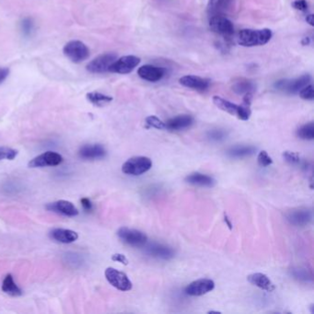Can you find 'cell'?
Returning a JSON list of instances; mask_svg holds the SVG:
<instances>
[{
    "label": "cell",
    "mask_w": 314,
    "mask_h": 314,
    "mask_svg": "<svg viewBox=\"0 0 314 314\" xmlns=\"http://www.w3.org/2000/svg\"><path fill=\"white\" fill-rule=\"evenodd\" d=\"M273 36L270 29H243L238 33V44L244 47H262L267 45Z\"/></svg>",
    "instance_id": "cell-1"
},
{
    "label": "cell",
    "mask_w": 314,
    "mask_h": 314,
    "mask_svg": "<svg viewBox=\"0 0 314 314\" xmlns=\"http://www.w3.org/2000/svg\"><path fill=\"white\" fill-rule=\"evenodd\" d=\"M152 167V161L148 157H130L122 166V172L127 175L139 176L146 173Z\"/></svg>",
    "instance_id": "cell-2"
},
{
    "label": "cell",
    "mask_w": 314,
    "mask_h": 314,
    "mask_svg": "<svg viewBox=\"0 0 314 314\" xmlns=\"http://www.w3.org/2000/svg\"><path fill=\"white\" fill-rule=\"evenodd\" d=\"M312 77L309 74L302 75L293 79H280L274 84L275 89L286 94H296L300 92L305 86L311 83Z\"/></svg>",
    "instance_id": "cell-3"
},
{
    "label": "cell",
    "mask_w": 314,
    "mask_h": 314,
    "mask_svg": "<svg viewBox=\"0 0 314 314\" xmlns=\"http://www.w3.org/2000/svg\"><path fill=\"white\" fill-rule=\"evenodd\" d=\"M209 27L213 32L220 35L227 42L231 40L235 32V28L231 20L223 15H213L209 18Z\"/></svg>",
    "instance_id": "cell-4"
},
{
    "label": "cell",
    "mask_w": 314,
    "mask_h": 314,
    "mask_svg": "<svg viewBox=\"0 0 314 314\" xmlns=\"http://www.w3.org/2000/svg\"><path fill=\"white\" fill-rule=\"evenodd\" d=\"M65 56L74 63H81L90 56V49L80 41H70L63 49Z\"/></svg>",
    "instance_id": "cell-5"
},
{
    "label": "cell",
    "mask_w": 314,
    "mask_h": 314,
    "mask_svg": "<svg viewBox=\"0 0 314 314\" xmlns=\"http://www.w3.org/2000/svg\"><path fill=\"white\" fill-rule=\"evenodd\" d=\"M117 236L123 242L133 247H143L148 242V236L144 232L126 227L120 228L117 231Z\"/></svg>",
    "instance_id": "cell-6"
},
{
    "label": "cell",
    "mask_w": 314,
    "mask_h": 314,
    "mask_svg": "<svg viewBox=\"0 0 314 314\" xmlns=\"http://www.w3.org/2000/svg\"><path fill=\"white\" fill-rule=\"evenodd\" d=\"M105 277L111 286L120 291H129L133 285L126 274L115 268L108 267L105 270Z\"/></svg>",
    "instance_id": "cell-7"
},
{
    "label": "cell",
    "mask_w": 314,
    "mask_h": 314,
    "mask_svg": "<svg viewBox=\"0 0 314 314\" xmlns=\"http://www.w3.org/2000/svg\"><path fill=\"white\" fill-rule=\"evenodd\" d=\"M117 59V55L114 53H105L91 61L88 65L87 69L93 74H102L109 71V68L111 64Z\"/></svg>",
    "instance_id": "cell-8"
},
{
    "label": "cell",
    "mask_w": 314,
    "mask_h": 314,
    "mask_svg": "<svg viewBox=\"0 0 314 314\" xmlns=\"http://www.w3.org/2000/svg\"><path fill=\"white\" fill-rule=\"evenodd\" d=\"M140 63V58L136 56H125L116 59L111 64L109 72L116 74H128Z\"/></svg>",
    "instance_id": "cell-9"
},
{
    "label": "cell",
    "mask_w": 314,
    "mask_h": 314,
    "mask_svg": "<svg viewBox=\"0 0 314 314\" xmlns=\"http://www.w3.org/2000/svg\"><path fill=\"white\" fill-rule=\"evenodd\" d=\"M64 160V157L55 151H47L37 157H33L28 163L30 168H44V167H55L60 165Z\"/></svg>",
    "instance_id": "cell-10"
},
{
    "label": "cell",
    "mask_w": 314,
    "mask_h": 314,
    "mask_svg": "<svg viewBox=\"0 0 314 314\" xmlns=\"http://www.w3.org/2000/svg\"><path fill=\"white\" fill-rule=\"evenodd\" d=\"M215 288V283L211 279L202 278L195 280L194 282L190 283L185 288V294L193 297H199L208 292H211Z\"/></svg>",
    "instance_id": "cell-11"
},
{
    "label": "cell",
    "mask_w": 314,
    "mask_h": 314,
    "mask_svg": "<svg viewBox=\"0 0 314 314\" xmlns=\"http://www.w3.org/2000/svg\"><path fill=\"white\" fill-rule=\"evenodd\" d=\"M138 75L146 81L157 82L165 77L166 69L156 65H144L139 67Z\"/></svg>",
    "instance_id": "cell-12"
},
{
    "label": "cell",
    "mask_w": 314,
    "mask_h": 314,
    "mask_svg": "<svg viewBox=\"0 0 314 314\" xmlns=\"http://www.w3.org/2000/svg\"><path fill=\"white\" fill-rule=\"evenodd\" d=\"M107 151L101 144H87L78 150V156L85 160H96L106 157Z\"/></svg>",
    "instance_id": "cell-13"
},
{
    "label": "cell",
    "mask_w": 314,
    "mask_h": 314,
    "mask_svg": "<svg viewBox=\"0 0 314 314\" xmlns=\"http://www.w3.org/2000/svg\"><path fill=\"white\" fill-rule=\"evenodd\" d=\"M46 207L48 211L63 215L65 217H76L79 213L74 204L66 200H58L56 202L47 204Z\"/></svg>",
    "instance_id": "cell-14"
},
{
    "label": "cell",
    "mask_w": 314,
    "mask_h": 314,
    "mask_svg": "<svg viewBox=\"0 0 314 314\" xmlns=\"http://www.w3.org/2000/svg\"><path fill=\"white\" fill-rule=\"evenodd\" d=\"M286 220L296 227H303L312 221L313 214L307 208L293 209L286 215Z\"/></svg>",
    "instance_id": "cell-15"
},
{
    "label": "cell",
    "mask_w": 314,
    "mask_h": 314,
    "mask_svg": "<svg viewBox=\"0 0 314 314\" xmlns=\"http://www.w3.org/2000/svg\"><path fill=\"white\" fill-rule=\"evenodd\" d=\"M179 82L184 87L198 92H205L210 86L209 79L204 78L198 76H194V75H187L182 77L179 79Z\"/></svg>",
    "instance_id": "cell-16"
},
{
    "label": "cell",
    "mask_w": 314,
    "mask_h": 314,
    "mask_svg": "<svg viewBox=\"0 0 314 314\" xmlns=\"http://www.w3.org/2000/svg\"><path fill=\"white\" fill-rule=\"evenodd\" d=\"M145 251L149 256H152L154 258L162 259V260H170L173 258L175 253L173 248L157 242L148 244L145 249Z\"/></svg>",
    "instance_id": "cell-17"
},
{
    "label": "cell",
    "mask_w": 314,
    "mask_h": 314,
    "mask_svg": "<svg viewBox=\"0 0 314 314\" xmlns=\"http://www.w3.org/2000/svg\"><path fill=\"white\" fill-rule=\"evenodd\" d=\"M193 124V116L189 114H181L167 121L165 123V129L170 131H180L190 127Z\"/></svg>",
    "instance_id": "cell-18"
},
{
    "label": "cell",
    "mask_w": 314,
    "mask_h": 314,
    "mask_svg": "<svg viewBox=\"0 0 314 314\" xmlns=\"http://www.w3.org/2000/svg\"><path fill=\"white\" fill-rule=\"evenodd\" d=\"M50 238L57 242L69 244L78 239V234L74 231L66 229H55L50 231Z\"/></svg>",
    "instance_id": "cell-19"
},
{
    "label": "cell",
    "mask_w": 314,
    "mask_h": 314,
    "mask_svg": "<svg viewBox=\"0 0 314 314\" xmlns=\"http://www.w3.org/2000/svg\"><path fill=\"white\" fill-rule=\"evenodd\" d=\"M247 280L251 285L257 286L259 288L266 290L267 292H272L273 290H275V285L269 279V277L265 274L262 273L251 274L247 277Z\"/></svg>",
    "instance_id": "cell-20"
},
{
    "label": "cell",
    "mask_w": 314,
    "mask_h": 314,
    "mask_svg": "<svg viewBox=\"0 0 314 314\" xmlns=\"http://www.w3.org/2000/svg\"><path fill=\"white\" fill-rule=\"evenodd\" d=\"M234 0H209L207 4V13L210 16L222 15L223 12L230 10Z\"/></svg>",
    "instance_id": "cell-21"
},
{
    "label": "cell",
    "mask_w": 314,
    "mask_h": 314,
    "mask_svg": "<svg viewBox=\"0 0 314 314\" xmlns=\"http://www.w3.org/2000/svg\"><path fill=\"white\" fill-rule=\"evenodd\" d=\"M185 181L191 185L204 186V187H212L216 184L215 180L211 176L203 174L200 173H194L185 178Z\"/></svg>",
    "instance_id": "cell-22"
},
{
    "label": "cell",
    "mask_w": 314,
    "mask_h": 314,
    "mask_svg": "<svg viewBox=\"0 0 314 314\" xmlns=\"http://www.w3.org/2000/svg\"><path fill=\"white\" fill-rule=\"evenodd\" d=\"M2 290L4 293L12 297H19L22 295V290L15 283L14 278L11 275H8L4 278L2 283Z\"/></svg>",
    "instance_id": "cell-23"
},
{
    "label": "cell",
    "mask_w": 314,
    "mask_h": 314,
    "mask_svg": "<svg viewBox=\"0 0 314 314\" xmlns=\"http://www.w3.org/2000/svg\"><path fill=\"white\" fill-rule=\"evenodd\" d=\"M256 151V148L252 146H236L230 148L227 152L228 156L232 158H242L249 157Z\"/></svg>",
    "instance_id": "cell-24"
},
{
    "label": "cell",
    "mask_w": 314,
    "mask_h": 314,
    "mask_svg": "<svg viewBox=\"0 0 314 314\" xmlns=\"http://www.w3.org/2000/svg\"><path fill=\"white\" fill-rule=\"evenodd\" d=\"M213 102L219 109H220L222 111H226V112L230 113L231 115H237L239 105L230 102L228 100H225V99H223L220 96H214L213 97Z\"/></svg>",
    "instance_id": "cell-25"
},
{
    "label": "cell",
    "mask_w": 314,
    "mask_h": 314,
    "mask_svg": "<svg viewBox=\"0 0 314 314\" xmlns=\"http://www.w3.org/2000/svg\"><path fill=\"white\" fill-rule=\"evenodd\" d=\"M256 87L255 84L251 80L241 79L232 85V91L239 95H244L247 93H253Z\"/></svg>",
    "instance_id": "cell-26"
},
{
    "label": "cell",
    "mask_w": 314,
    "mask_h": 314,
    "mask_svg": "<svg viewBox=\"0 0 314 314\" xmlns=\"http://www.w3.org/2000/svg\"><path fill=\"white\" fill-rule=\"evenodd\" d=\"M87 99L90 102H92L93 105L98 106V107H102L112 101V97L102 94L101 93L93 92L87 94Z\"/></svg>",
    "instance_id": "cell-27"
},
{
    "label": "cell",
    "mask_w": 314,
    "mask_h": 314,
    "mask_svg": "<svg viewBox=\"0 0 314 314\" xmlns=\"http://www.w3.org/2000/svg\"><path fill=\"white\" fill-rule=\"evenodd\" d=\"M297 136L304 140L314 139V124L313 122L305 124L297 130Z\"/></svg>",
    "instance_id": "cell-28"
},
{
    "label": "cell",
    "mask_w": 314,
    "mask_h": 314,
    "mask_svg": "<svg viewBox=\"0 0 314 314\" xmlns=\"http://www.w3.org/2000/svg\"><path fill=\"white\" fill-rule=\"evenodd\" d=\"M19 28H20L22 34L25 37H30L32 35V33L35 31V23L31 18L26 17V18L21 19V21L19 23Z\"/></svg>",
    "instance_id": "cell-29"
},
{
    "label": "cell",
    "mask_w": 314,
    "mask_h": 314,
    "mask_svg": "<svg viewBox=\"0 0 314 314\" xmlns=\"http://www.w3.org/2000/svg\"><path fill=\"white\" fill-rule=\"evenodd\" d=\"M18 156V151L9 147H0V160H13Z\"/></svg>",
    "instance_id": "cell-30"
},
{
    "label": "cell",
    "mask_w": 314,
    "mask_h": 314,
    "mask_svg": "<svg viewBox=\"0 0 314 314\" xmlns=\"http://www.w3.org/2000/svg\"><path fill=\"white\" fill-rule=\"evenodd\" d=\"M146 124L148 127L156 128V129H165V123L157 118V116L150 115L146 118Z\"/></svg>",
    "instance_id": "cell-31"
},
{
    "label": "cell",
    "mask_w": 314,
    "mask_h": 314,
    "mask_svg": "<svg viewBox=\"0 0 314 314\" xmlns=\"http://www.w3.org/2000/svg\"><path fill=\"white\" fill-rule=\"evenodd\" d=\"M299 97L306 101H313L314 99V89L313 84H308L299 92Z\"/></svg>",
    "instance_id": "cell-32"
},
{
    "label": "cell",
    "mask_w": 314,
    "mask_h": 314,
    "mask_svg": "<svg viewBox=\"0 0 314 314\" xmlns=\"http://www.w3.org/2000/svg\"><path fill=\"white\" fill-rule=\"evenodd\" d=\"M207 138L212 141H221L227 138V132L223 129H212L207 132Z\"/></svg>",
    "instance_id": "cell-33"
},
{
    "label": "cell",
    "mask_w": 314,
    "mask_h": 314,
    "mask_svg": "<svg viewBox=\"0 0 314 314\" xmlns=\"http://www.w3.org/2000/svg\"><path fill=\"white\" fill-rule=\"evenodd\" d=\"M257 161H258L259 165L262 167H267L273 163L272 157L268 155V153L266 150L260 151L258 157H257Z\"/></svg>",
    "instance_id": "cell-34"
},
{
    "label": "cell",
    "mask_w": 314,
    "mask_h": 314,
    "mask_svg": "<svg viewBox=\"0 0 314 314\" xmlns=\"http://www.w3.org/2000/svg\"><path fill=\"white\" fill-rule=\"evenodd\" d=\"M283 157L286 160V162H288L289 164H298L300 162V157L298 153L296 152H292V151H285L283 153Z\"/></svg>",
    "instance_id": "cell-35"
},
{
    "label": "cell",
    "mask_w": 314,
    "mask_h": 314,
    "mask_svg": "<svg viewBox=\"0 0 314 314\" xmlns=\"http://www.w3.org/2000/svg\"><path fill=\"white\" fill-rule=\"evenodd\" d=\"M294 277L298 280H304V281H309V280H313L312 275L308 273V271H306L304 269H297L293 273Z\"/></svg>",
    "instance_id": "cell-36"
},
{
    "label": "cell",
    "mask_w": 314,
    "mask_h": 314,
    "mask_svg": "<svg viewBox=\"0 0 314 314\" xmlns=\"http://www.w3.org/2000/svg\"><path fill=\"white\" fill-rule=\"evenodd\" d=\"M292 7L297 10L302 11V12H306L309 10V4L307 2V0H295L292 3Z\"/></svg>",
    "instance_id": "cell-37"
},
{
    "label": "cell",
    "mask_w": 314,
    "mask_h": 314,
    "mask_svg": "<svg viewBox=\"0 0 314 314\" xmlns=\"http://www.w3.org/2000/svg\"><path fill=\"white\" fill-rule=\"evenodd\" d=\"M111 260L114 261V262L121 263V264H123L125 266L128 265V259L126 257V255H124L122 253H115V254L111 255Z\"/></svg>",
    "instance_id": "cell-38"
},
{
    "label": "cell",
    "mask_w": 314,
    "mask_h": 314,
    "mask_svg": "<svg viewBox=\"0 0 314 314\" xmlns=\"http://www.w3.org/2000/svg\"><path fill=\"white\" fill-rule=\"evenodd\" d=\"M80 203H81V205H82L84 210H86V211H88V212H90V211L93 210V202L89 199V198H87V197L81 198V199H80Z\"/></svg>",
    "instance_id": "cell-39"
},
{
    "label": "cell",
    "mask_w": 314,
    "mask_h": 314,
    "mask_svg": "<svg viewBox=\"0 0 314 314\" xmlns=\"http://www.w3.org/2000/svg\"><path fill=\"white\" fill-rule=\"evenodd\" d=\"M10 75V69L7 67H0V84L4 82Z\"/></svg>",
    "instance_id": "cell-40"
},
{
    "label": "cell",
    "mask_w": 314,
    "mask_h": 314,
    "mask_svg": "<svg viewBox=\"0 0 314 314\" xmlns=\"http://www.w3.org/2000/svg\"><path fill=\"white\" fill-rule=\"evenodd\" d=\"M305 19H306L307 23H309L311 26H314V15H313V14H309V15H307Z\"/></svg>",
    "instance_id": "cell-41"
},
{
    "label": "cell",
    "mask_w": 314,
    "mask_h": 314,
    "mask_svg": "<svg viewBox=\"0 0 314 314\" xmlns=\"http://www.w3.org/2000/svg\"><path fill=\"white\" fill-rule=\"evenodd\" d=\"M224 220H225V222H226L227 226L229 227V229H230V230H232V223H231V220H230L229 217L227 216V214H225V215H224Z\"/></svg>",
    "instance_id": "cell-42"
},
{
    "label": "cell",
    "mask_w": 314,
    "mask_h": 314,
    "mask_svg": "<svg viewBox=\"0 0 314 314\" xmlns=\"http://www.w3.org/2000/svg\"><path fill=\"white\" fill-rule=\"evenodd\" d=\"M310 43H311V40H310V38L309 37L304 38L303 41H302V45L303 46H308V45H310Z\"/></svg>",
    "instance_id": "cell-43"
},
{
    "label": "cell",
    "mask_w": 314,
    "mask_h": 314,
    "mask_svg": "<svg viewBox=\"0 0 314 314\" xmlns=\"http://www.w3.org/2000/svg\"><path fill=\"white\" fill-rule=\"evenodd\" d=\"M207 314H221L220 312H216V311H210V312H208Z\"/></svg>",
    "instance_id": "cell-44"
}]
</instances>
